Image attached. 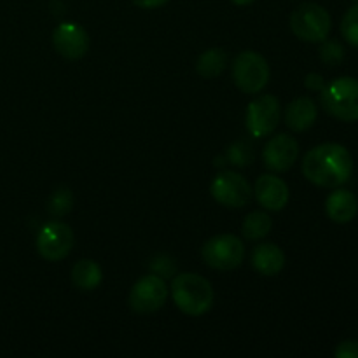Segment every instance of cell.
<instances>
[{
	"label": "cell",
	"mask_w": 358,
	"mask_h": 358,
	"mask_svg": "<svg viewBox=\"0 0 358 358\" xmlns=\"http://www.w3.org/2000/svg\"><path fill=\"white\" fill-rule=\"evenodd\" d=\"M269 65L257 51H241L233 63V80L245 94H257L268 86Z\"/></svg>",
	"instance_id": "obj_4"
},
{
	"label": "cell",
	"mask_w": 358,
	"mask_h": 358,
	"mask_svg": "<svg viewBox=\"0 0 358 358\" xmlns=\"http://www.w3.org/2000/svg\"><path fill=\"white\" fill-rule=\"evenodd\" d=\"M213 199L227 208H241L250 201L252 189L247 178L234 171H220L210 185Z\"/></svg>",
	"instance_id": "obj_9"
},
{
	"label": "cell",
	"mask_w": 358,
	"mask_h": 358,
	"mask_svg": "<svg viewBox=\"0 0 358 358\" xmlns=\"http://www.w3.org/2000/svg\"><path fill=\"white\" fill-rule=\"evenodd\" d=\"M290 28L301 41L324 42L331 34V14L318 3H303L290 16Z\"/></svg>",
	"instance_id": "obj_5"
},
{
	"label": "cell",
	"mask_w": 358,
	"mask_h": 358,
	"mask_svg": "<svg viewBox=\"0 0 358 358\" xmlns=\"http://www.w3.org/2000/svg\"><path fill=\"white\" fill-rule=\"evenodd\" d=\"M168 297V287L159 275H145L133 285L129 292V306L135 313H156L164 306Z\"/></svg>",
	"instance_id": "obj_8"
},
{
	"label": "cell",
	"mask_w": 358,
	"mask_h": 358,
	"mask_svg": "<svg viewBox=\"0 0 358 358\" xmlns=\"http://www.w3.org/2000/svg\"><path fill=\"white\" fill-rule=\"evenodd\" d=\"M318 117V107L311 98L301 96L290 101L285 108V124L292 131L301 133L310 129Z\"/></svg>",
	"instance_id": "obj_14"
},
{
	"label": "cell",
	"mask_w": 358,
	"mask_h": 358,
	"mask_svg": "<svg viewBox=\"0 0 358 358\" xmlns=\"http://www.w3.org/2000/svg\"><path fill=\"white\" fill-rule=\"evenodd\" d=\"M171 297L184 315L201 317L213 304L212 283L196 273H180L171 282Z\"/></svg>",
	"instance_id": "obj_2"
},
{
	"label": "cell",
	"mask_w": 358,
	"mask_h": 358,
	"mask_svg": "<svg viewBox=\"0 0 358 358\" xmlns=\"http://www.w3.org/2000/svg\"><path fill=\"white\" fill-rule=\"evenodd\" d=\"M353 171V157L345 145L320 143L308 150L303 159V173L311 184L325 189L341 187L350 180Z\"/></svg>",
	"instance_id": "obj_1"
},
{
	"label": "cell",
	"mask_w": 358,
	"mask_h": 358,
	"mask_svg": "<svg viewBox=\"0 0 358 358\" xmlns=\"http://www.w3.org/2000/svg\"><path fill=\"white\" fill-rule=\"evenodd\" d=\"M245 243L229 233L217 234L203 245V261L217 271H231L245 261Z\"/></svg>",
	"instance_id": "obj_6"
},
{
	"label": "cell",
	"mask_w": 358,
	"mask_h": 358,
	"mask_svg": "<svg viewBox=\"0 0 358 358\" xmlns=\"http://www.w3.org/2000/svg\"><path fill=\"white\" fill-rule=\"evenodd\" d=\"M70 276H72V283L79 290H94L101 283L103 273L96 262L91 259H83V261L76 262Z\"/></svg>",
	"instance_id": "obj_17"
},
{
	"label": "cell",
	"mask_w": 358,
	"mask_h": 358,
	"mask_svg": "<svg viewBox=\"0 0 358 358\" xmlns=\"http://www.w3.org/2000/svg\"><path fill=\"white\" fill-rule=\"evenodd\" d=\"M325 210L332 222L348 224L355 219L358 212V201L352 191L348 189H336L329 194L325 201Z\"/></svg>",
	"instance_id": "obj_15"
},
{
	"label": "cell",
	"mask_w": 358,
	"mask_h": 358,
	"mask_svg": "<svg viewBox=\"0 0 358 358\" xmlns=\"http://www.w3.org/2000/svg\"><path fill=\"white\" fill-rule=\"evenodd\" d=\"M252 266L262 276H276L285 266V254L275 243H261L252 250Z\"/></svg>",
	"instance_id": "obj_16"
},
{
	"label": "cell",
	"mask_w": 358,
	"mask_h": 358,
	"mask_svg": "<svg viewBox=\"0 0 358 358\" xmlns=\"http://www.w3.org/2000/svg\"><path fill=\"white\" fill-rule=\"evenodd\" d=\"M280 101L273 94H262L250 101L247 108V129L252 136L271 135L280 122Z\"/></svg>",
	"instance_id": "obj_10"
},
{
	"label": "cell",
	"mask_w": 358,
	"mask_h": 358,
	"mask_svg": "<svg viewBox=\"0 0 358 358\" xmlns=\"http://www.w3.org/2000/svg\"><path fill=\"white\" fill-rule=\"evenodd\" d=\"M273 229V220L268 213L264 212H252L245 217L243 226H241V231H243V236L247 240L257 241L262 240V238L268 236Z\"/></svg>",
	"instance_id": "obj_19"
},
{
	"label": "cell",
	"mask_w": 358,
	"mask_h": 358,
	"mask_svg": "<svg viewBox=\"0 0 358 358\" xmlns=\"http://www.w3.org/2000/svg\"><path fill=\"white\" fill-rule=\"evenodd\" d=\"M52 45L66 59H80L90 51V35L73 21L59 23L52 31Z\"/></svg>",
	"instance_id": "obj_11"
},
{
	"label": "cell",
	"mask_w": 358,
	"mask_h": 358,
	"mask_svg": "<svg viewBox=\"0 0 358 358\" xmlns=\"http://www.w3.org/2000/svg\"><path fill=\"white\" fill-rule=\"evenodd\" d=\"M304 86L311 91H322L325 87V80L320 73H308L304 79Z\"/></svg>",
	"instance_id": "obj_25"
},
{
	"label": "cell",
	"mask_w": 358,
	"mask_h": 358,
	"mask_svg": "<svg viewBox=\"0 0 358 358\" xmlns=\"http://www.w3.org/2000/svg\"><path fill=\"white\" fill-rule=\"evenodd\" d=\"M334 355L338 358H358V341H343L336 348Z\"/></svg>",
	"instance_id": "obj_24"
},
{
	"label": "cell",
	"mask_w": 358,
	"mask_h": 358,
	"mask_svg": "<svg viewBox=\"0 0 358 358\" xmlns=\"http://www.w3.org/2000/svg\"><path fill=\"white\" fill-rule=\"evenodd\" d=\"M355 2H358V0H355Z\"/></svg>",
	"instance_id": "obj_28"
},
{
	"label": "cell",
	"mask_w": 358,
	"mask_h": 358,
	"mask_svg": "<svg viewBox=\"0 0 358 358\" xmlns=\"http://www.w3.org/2000/svg\"><path fill=\"white\" fill-rule=\"evenodd\" d=\"M131 2L140 9H157V7L166 6L170 0H131Z\"/></svg>",
	"instance_id": "obj_26"
},
{
	"label": "cell",
	"mask_w": 358,
	"mask_h": 358,
	"mask_svg": "<svg viewBox=\"0 0 358 358\" xmlns=\"http://www.w3.org/2000/svg\"><path fill=\"white\" fill-rule=\"evenodd\" d=\"M297 156H299V143L287 133L273 136L262 150L264 166L276 173L290 170L297 161Z\"/></svg>",
	"instance_id": "obj_12"
},
{
	"label": "cell",
	"mask_w": 358,
	"mask_h": 358,
	"mask_svg": "<svg viewBox=\"0 0 358 358\" xmlns=\"http://www.w3.org/2000/svg\"><path fill=\"white\" fill-rule=\"evenodd\" d=\"M227 56L220 48L206 49L196 63V70L203 79H215L226 70Z\"/></svg>",
	"instance_id": "obj_18"
},
{
	"label": "cell",
	"mask_w": 358,
	"mask_h": 358,
	"mask_svg": "<svg viewBox=\"0 0 358 358\" xmlns=\"http://www.w3.org/2000/svg\"><path fill=\"white\" fill-rule=\"evenodd\" d=\"M320 59L327 66H336L345 59V49L338 41H327L325 38L324 45L320 48Z\"/></svg>",
	"instance_id": "obj_23"
},
{
	"label": "cell",
	"mask_w": 358,
	"mask_h": 358,
	"mask_svg": "<svg viewBox=\"0 0 358 358\" xmlns=\"http://www.w3.org/2000/svg\"><path fill=\"white\" fill-rule=\"evenodd\" d=\"M341 34L346 42L358 48V3L350 7L348 13L345 14L341 21Z\"/></svg>",
	"instance_id": "obj_22"
},
{
	"label": "cell",
	"mask_w": 358,
	"mask_h": 358,
	"mask_svg": "<svg viewBox=\"0 0 358 358\" xmlns=\"http://www.w3.org/2000/svg\"><path fill=\"white\" fill-rule=\"evenodd\" d=\"M322 107L338 121H358V80L353 77H338L320 91Z\"/></svg>",
	"instance_id": "obj_3"
},
{
	"label": "cell",
	"mask_w": 358,
	"mask_h": 358,
	"mask_svg": "<svg viewBox=\"0 0 358 358\" xmlns=\"http://www.w3.org/2000/svg\"><path fill=\"white\" fill-rule=\"evenodd\" d=\"M231 2H233L234 6H240V7H243V6H250V3H254L255 0H231Z\"/></svg>",
	"instance_id": "obj_27"
},
{
	"label": "cell",
	"mask_w": 358,
	"mask_h": 358,
	"mask_svg": "<svg viewBox=\"0 0 358 358\" xmlns=\"http://www.w3.org/2000/svg\"><path fill=\"white\" fill-rule=\"evenodd\" d=\"M73 247V231L69 224L52 220L37 234V252L44 261L59 262L69 257Z\"/></svg>",
	"instance_id": "obj_7"
},
{
	"label": "cell",
	"mask_w": 358,
	"mask_h": 358,
	"mask_svg": "<svg viewBox=\"0 0 358 358\" xmlns=\"http://www.w3.org/2000/svg\"><path fill=\"white\" fill-rule=\"evenodd\" d=\"M73 206V196L69 189L62 187L49 198L48 201V212L52 217H63L72 210Z\"/></svg>",
	"instance_id": "obj_21"
},
{
	"label": "cell",
	"mask_w": 358,
	"mask_h": 358,
	"mask_svg": "<svg viewBox=\"0 0 358 358\" xmlns=\"http://www.w3.org/2000/svg\"><path fill=\"white\" fill-rule=\"evenodd\" d=\"M227 163L233 164L236 168H247L250 166L252 161H254V150H252L250 143L247 142H234L227 147L226 152Z\"/></svg>",
	"instance_id": "obj_20"
},
{
	"label": "cell",
	"mask_w": 358,
	"mask_h": 358,
	"mask_svg": "<svg viewBox=\"0 0 358 358\" xmlns=\"http://www.w3.org/2000/svg\"><path fill=\"white\" fill-rule=\"evenodd\" d=\"M254 192L259 205L269 212H280L290 199L289 185L276 175H261L255 182Z\"/></svg>",
	"instance_id": "obj_13"
}]
</instances>
